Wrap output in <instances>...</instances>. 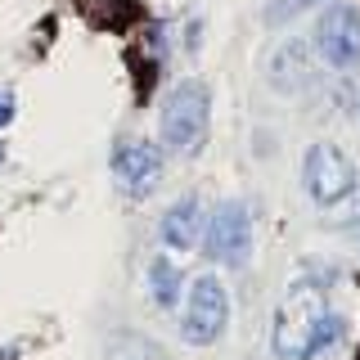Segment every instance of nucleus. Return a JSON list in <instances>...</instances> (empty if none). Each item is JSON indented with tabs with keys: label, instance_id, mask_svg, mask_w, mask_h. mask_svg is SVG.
<instances>
[{
	"label": "nucleus",
	"instance_id": "423d86ee",
	"mask_svg": "<svg viewBox=\"0 0 360 360\" xmlns=\"http://www.w3.org/2000/svg\"><path fill=\"white\" fill-rule=\"evenodd\" d=\"M352 185H356L352 162H347L333 144H315V149L307 153V189H311L315 202H338Z\"/></svg>",
	"mask_w": 360,
	"mask_h": 360
},
{
	"label": "nucleus",
	"instance_id": "f8f14e48",
	"mask_svg": "<svg viewBox=\"0 0 360 360\" xmlns=\"http://www.w3.org/2000/svg\"><path fill=\"white\" fill-rule=\"evenodd\" d=\"M333 338H342V320H338V315H324V320L315 324V333H311V356H315V352H324Z\"/></svg>",
	"mask_w": 360,
	"mask_h": 360
},
{
	"label": "nucleus",
	"instance_id": "20e7f679",
	"mask_svg": "<svg viewBox=\"0 0 360 360\" xmlns=\"http://www.w3.org/2000/svg\"><path fill=\"white\" fill-rule=\"evenodd\" d=\"M248 243H252V234H248V212L239 202H221L207 221V257H217L225 266H243Z\"/></svg>",
	"mask_w": 360,
	"mask_h": 360
},
{
	"label": "nucleus",
	"instance_id": "f03ea898",
	"mask_svg": "<svg viewBox=\"0 0 360 360\" xmlns=\"http://www.w3.org/2000/svg\"><path fill=\"white\" fill-rule=\"evenodd\" d=\"M202 135H207V90L198 82H185L167 99L162 140H167V149H176V153H194L202 144Z\"/></svg>",
	"mask_w": 360,
	"mask_h": 360
},
{
	"label": "nucleus",
	"instance_id": "6e6552de",
	"mask_svg": "<svg viewBox=\"0 0 360 360\" xmlns=\"http://www.w3.org/2000/svg\"><path fill=\"white\" fill-rule=\"evenodd\" d=\"M198 225H202L198 202L194 198H180L176 207L167 212V221H162V239L172 243V248H194L198 243Z\"/></svg>",
	"mask_w": 360,
	"mask_h": 360
},
{
	"label": "nucleus",
	"instance_id": "9b49d317",
	"mask_svg": "<svg viewBox=\"0 0 360 360\" xmlns=\"http://www.w3.org/2000/svg\"><path fill=\"white\" fill-rule=\"evenodd\" d=\"M329 207H333V202H329ZM329 221H333V225H352V221H360V185L347 189L342 202H338V207L329 212Z\"/></svg>",
	"mask_w": 360,
	"mask_h": 360
},
{
	"label": "nucleus",
	"instance_id": "4468645a",
	"mask_svg": "<svg viewBox=\"0 0 360 360\" xmlns=\"http://www.w3.org/2000/svg\"><path fill=\"white\" fill-rule=\"evenodd\" d=\"M9 117H14V95H9V90H0V127H5Z\"/></svg>",
	"mask_w": 360,
	"mask_h": 360
},
{
	"label": "nucleus",
	"instance_id": "1a4fd4ad",
	"mask_svg": "<svg viewBox=\"0 0 360 360\" xmlns=\"http://www.w3.org/2000/svg\"><path fill=\"white\" fill-rule=\"evenodd\" d=\"M77 9H82L86 22H95V27H104V32H122V27H131V18H135L131 0H77Z\"/></svg>",
	"mask_w": 360,
	"mask_h": 360
},
{
	"label": "nucleus",
	"instance_id": "7ed1b4c3",
	"mask_svg": "<svg viewBox=\"0 0 360 360\" xmlns=\"http://www.w3.org/2000/svg\"><path fill=\"white\" fill-rule=\"evenodd\" d=\"M225 315H230V302H225V288L217 279H198L189 288V315H185V342H212L225 329Z\"/></svg>",
	"mask_w": 360,
	"mask_h": 360
},
{
	"label": "nucleus",
	"instance_id": "39448f33",
	"mask_svg": "<svg viewBox=\"0 0 360 360\" xmlns=\"http://www.w3.org/2000/svg\"><path fill=\"white\" fill-rule=\"evenodd\" d=\"M315 45L333 68H352L360 59V14L347 5H333L315 27Z\"/></svg>",
	"mask_w": 360,
	"mask_h": 360
},
{
	"label": "nucleus",
	"instance_id": "f257e3e1",
	"mask_svg": "<svg viewBox=\"0 0 360 360\" xmlns=\"http://www.w3.org/2000/svg\"><path fill=\"white\" fill-rule=\"evenodd\" d=\"M324 320V297L320 288H292L284 307L275 315V352L284 360H307L311 356V333Z\"/></svg>",
	"mask_w": 360,
	"mask_h": 360
},
{
	"label": "nucleus",
	"instance_id": "0eeeda50",
	"mask_svg": "<svg viewBox=\"0 0 360 360\" xmlns=\"http://www.w3.org/2000/svg\"><path fill=\"white\" fill-rule=\"evenodd\" d=\"M158 172H162L158 144H131V149L117 153V180H122L127 194H149L158 185Z\"/></svg>",
	"mask_w": 360,
	"mask_h": 360
},
{
	"label": "nucleus",
	"instance_id": "2eb2a0df",
	"mask_svg": "<svg viewBox=\"0 0 360 360\" xmlns=\"http://www.w3.org/2000/svg\"><path fill=\"white\" fill-rule=\"evenodd\" d=\"M0 153H5V149H0Z\"/></svg>",
	"mask_w": 360,
	"mask_h": 360
},
{
	"label": "nucleus",
	"instance_id": "ddd939ff",
	"mask_svg": "<svg viewBox=\"0 0 360 360\" xmlns=\"http://www.w3.org/2000/svg\"><path fill=\"white\" fill-rule=\"evenodd\" d=\"M307 5H315V0H279V5H275V18H292V14H302Z\"/></svg>",
	"mask_w": 360,
	"mask_h": 360
},
{
	"label": "nucleus",
	"instance_id": "dca6fc26",
	"mask_svg": "<svg viewBox=\"0 0 360 360\" xmlns=\"http://www.w3.org/2000/svg\"><path fill=\"white\" fill-rule=\"evenodd\" d=\"M356 360H360V356H356Z\"/></svg>",
	"mask_w": 360,
	"mask_h": 360
},
{
	"label": "nucleus",
	"instance_id": "9d476101",
	"mask_svg": "<svg viewBox=\"0 0 360 360\" xmlns=\"http://www.w3.org/2000/svg\"><path fill=\"white\" fill-rule=\"evenodd\" d=\"M180 270L176 266H167V262H158L153 266V302H158V307H172V302L180 297Z\"/></svg>",
	"mask_w": 360,
	"mask_h": 360
}]
</instances>
